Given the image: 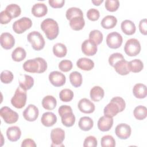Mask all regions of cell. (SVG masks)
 <instances>
[{
  "instance_id": "obj_1",
  "label": "cell",
  "mask_w": 147,
  "mask_h": 147,
  "mask_svg": "<svg viewBox=\"0 0 147 147\" xmlns=\"http://www.w3.org/2000/svg\"><path fill=\"white\" fill-rule=\"evenodd\" d=\"M126 107V103L124 99L119 96L113 98L110 102L105 107L103 113L105 115L114 117L118 113L124 110Z\"/></svg>"
},
{
  "instance_id": "obj_2",
  "label": "cell",
  "mask_w": 147,
  "mask_h": 147,
  "mask_svg": "<svg viewBox=\"0 0 147 147\" xmlns=\"http://www.w3.org/2000/svg\"><path fill=\"white\" fill-rule=\"evenodd\" d=\"M23 69L30 73H43L47 69V63L43 58L36 57L25 61Z\"/></svg>"
},
{
  "instance_id": "obj_3",
  "label": "cell",
  "mask_w": 147,
  "mask_h": 147,
  "mask_svg": "<svg viewBox=\"0 0 147 147\" xmlns=\"http://www.w3.org/2000/svg\"><path fill=\"white\" fill-rule=\"evenodd\" d=\"M40 26L48 40H53L57 37L59 32V25L53 19L48 18L44 20Z\"/></svg>"
},
{
  "instance_id": "obj_4",
  "label": "cell",
  "mask_w": 147,
  "mask_h": 147,
  "mask_svg": "<svg viewBox=\"0 0 147 147\" xmlns=\"http://www.w3.org/2000/svg\"><path fill=\"white\" fill-rule=\"evenodd\" d=\"M27 39L35 51H40L45 46V40L42 35L37 31L30 32L27 36Z\"/></svg>"
},
{
  "instance_id": "obj_5",
  "label": "cell",
  "mask_w": 147,
  "mask_h": 147,
  "mask_svg": "<svg viewBox=\"0 0 147 147\" xmlns=\"http://www.w3.org/2000/svg\"><path fill=\"white\" fill-rule=\"evenodd\" d=\"M26 91L19 86L11 99V103L17 109H22L26 104Z\"/></svg>"
},
{
  "instance_id": "obj_6",
  "label": "cell",
  "mask_w": 147,
  "mask_h": 147,
  "mask_svg": "<svg viewBox=\"0 0 147 147\" xmlns=\"http://www.w3.org/2000/svg\"><path fill=\"white\" fill-rule=\"evenodd\" d=\"M124 51L129 56H136L141 51V44L136 38H130L127 40L124 46Z\"/></svg>"
},
{
  "instance_id": "obj_7",
  "label": "cell",
  "mask_w": 147,
  "mask_h": 147,
  "mask_svg": "<svg viewBox=\"0 0 147 147\" xmlns=\"http://www.w3.org/2000/svg\"><path fill=\"white\" fill-rule=\"evenodd\" d=\"M32 20L28 17H22L16 21L13 24V30L17 34H21L31 28Z\"/></svg>"
},
{
  "instance_id": "obj_8",
  "label": "cell",
  "mask_w": 147,
  "mask_h": 147,
  "mask_svg": "<svg viewBox=\"0 0 147 147\" xmlns=\"http://www.w3.org/2000/svg\"><path fill=\"white\" fill-rule=\"evenodd\" d=\"M0 115L4 121L8 124L16 123L18 119V113L7 106L2 107L1 109Z\"/></svg>"
},
{
  "instance_id": "obj_9",
  "label": "cell",
  "mask_w": 147,
  "mask_h": 147,
  "mask_svg": "<svg viewBox=\"0 0 147 147\" xmlns=\"http://www.w3.org/2000/svg\"><path fill=\"white\" fill-rule=\"evenodd\" d=\"M123 41V38L121 34L117 32H113L109 33L106 37V44L111 49H117L119 48Z\"/></svg>"
},
{
  "instance_id": "obj_10",
  "label": "cell",
  "mask_w": 147,
  "mask_h": 147,
  "mask_svg": "<svg viewBox=\"0 0 147 147\" xmlns=\"http://www.w3.org/2000/svg\"><path fill=\"white\" fill-rule=\"evenodd\" d=\"M52 146H64L63 141L65 138V132L62 129L57 127L52 129L51 132Z\"/></svg>"
},
{
  "instance_id": "obj_11",
  "label": "cell",
  "mask_w": 147,
  "mask_h": 147,
  "mask_svg": "<svg viewBox=\"0 0 147 147\" xmlns=\"http://www.w3.org/2000/svg\"><path fill=\"white\" fill-rule=\"evenodd\" d=\"M51 83L55 87H61L63 86L66 81L65 75L57 71L51 72L48 76Z\"/></svg>"
},
{
  "instance_id": "obj_12",
  "label": "cell",
  "mask_w": 147,
  "mask_h": 147,
  "mask_svg": "<svg viewBox=\"0 0 147 147\" xmlns=\"http://www.w3.org/2000/svg\"><path fill=\"white\" fill-rule=\"evenodd\" d=\"M38 114L39 111L38 108L32 104H29L22 113L25 119L30 122L36 121L38 117Z\"/></svg>"
},
{
  "instance_id": "obj_13",
  "label": "cell",
  "mask_w": 147,
  "mask_h": 147,
  "mask_svg": "<svg viewBox=\"0 0 147 147\" xmlns=\"http://www.w3.org/2000/svg\"><path fill=\"white\" fill-rule=\"evenodd\" d=\"M131 127L126 123L118 124L115 129L116 136L122 140L127 139L131 135Z\"/></svg>"
},
{
  "instance_id": "obj_14",
  "label": "cell",
  "mask_w": 147,
  "mask_h": 147,
  "mask_svg": "<svg viewBox=\"0 0 147 147\" xmlns=\"http://www.w3.org/2000/svg\"><path fill=\"white\" fill-rule=\"evenodd\" d=\"M82 51L86 56H90L95 55L97 52V45L90 39L85 40L82 44Z\"/></svg>"
},
{
  "instance_id": "obj_15",
  "label": "cell",
  "mask_w": 147,
  "mask_h": 147,
  "mask_svg": "<svg viewBox=\"0 0 147 147\" xmlns=\"http://www.w3.org/2000/svg\"><path fill=\"white\" fill-rule=\"evenodd\" d=\"M0 42L1 45L3 49H10L15 44V39L11 34L5 32L2 33L1 35Z\"/></svg>"
},
{
  "instance_id": "obj_16",
  "label": "cell",
  "mask_w": 147,
  "mask_h": 147,
  "mask_svg": "<svg viewBox=\"0 0 147 147\" xmlns=\"http://www.w3.org/2000/svg\"><path fill=\"white\" fill-rule=\"evenodd\" d=\"M78 106L81 112L86 114L93 113L95 109L94 104L87 98L81 99L78 103Z\"/></svg>"
},
{
  "instance_id": "obj_17",
  "label": "cell",
  "mask_w": 147,
  "mask_h": 147,
  "mask_svg": "<svg viewBox=\"0 0 147 147\" xmlns=\"http://www.w3.org/2000/svg\"><path fill=\"white\" fill-rule=\"evenodd\" d=\"M98 127L102 131H107L111 129L113 125V118L106 115L99 118L98 121Z\"/></svg>"
},
{
  "instance_id": "obj_18",
  "label": "cell",
  "mask_w": 147,
  "mask_h": 147,
  "mask_svg": "<svg viewBox=\"0 0 147 147\" xmlns=\"http://www.w3.org/2000/svg\"><path fill=\"white\" fill-rule=\"evenodd\" d=\"M41 122L46 127H51L54 125L57 122L56 115L52 112H45L41 117Z\"/></svg>"
},
{
  "instance_id": "obj_19",
  "label": "cell",
  "mask_w": 147,
  "mask_h": 147,
  "mask_svg": "<svg viewBox=\"0 0 147 147\" xmlns=\"http://www.w3.org/2000/svg\"><path fill=\"white\" fill-rule=\"evenodd\" d=\"M6 136L9 141L11 142H16L18 141L21 137V129L17 126L9 127L6 130Z\"/></svg>"
},
{
  "instance_id": "obj_20",
  "label": "cell",
  "mask_w": 147,
  "mask_h": 147,
  "mask_svg": "<svg viewBox=\"0 0 147 147\" xmlns=\"http://www.w3.org/2000/svg\"><path fill=\"white\" fill-rule=\"evenodd\" d=\"M48 12L47 5L43 3H35L32 8V13L36 17H42L45 16Z\"/></svg>"
},
{
  "instance_id": "obj_21",
  "label": "cell",
  "mask_w": 147,
  "mask_h": 147,
  "mask_svg": "<svg viewBox=\"0 0 147 147\" xmlns=\"http://www.w3.org/2000/svg\"><path fill=\"white\" fill-rule=\"evenodd\" d=\"M128 63L129 62L124 59L117 61L113 67L118 74L121 75H126L130 72L128 67Z\"/></svg>"
},
{
  "instance_id": "obj_22",
  "label": "cell",
  "mask_w": 147,
  "mask_h": 147,
  "mask_svg": "<svg viewBox=\"0 0 147 147\" xmlns=\"http://www.w3.org/2000/svg\"><path fill=\"white\" fill-rule=\"evenodd\" d=\"M76 65L80 69L84 71H90L94 67V62L90 59L82 57L78 60Z\"/></svg>"
},
{
  "instance_id": "obj_23",
  "label": "cell",
  "mask_w": 147,
  "mask_h": 147,
  "mask_svg": "<svg viewBox=\"0 0 147 147\" xmlns=\"http://www.w3.org/2000/svg\"><path fill=\"white\" fill-rule=\"evenodd\" d=\"M133 94L137 98H145L147 95L146 86L142 83L136 84L133 88Z\"/></svg>"
},
{
  "instance_id": "obj_24",
  "label": "cell",
  "mask_w": 147,
  "mask_h": 147,
  "mask_svg": "<svg viewBox=\"0 0 147 147\" xmlns=\"http://www.w3.org/2000/svg\"><path fill=\"white\" fill-rule=\"evenodd\" d=\"M122 31L126 35H132L136 30V27L133 22L129 20L123 21L121 25Z\"/></svg>"
},
{
  "instance_id": "obj_25",
  "label": "cell",
  "mask_w": 147,
  "mask_h": 147,
  "mask_svg": "<svg viewBox=\"0 0 147 147\" xmlns=\"http://www.w3.org/2000/svg\"><path fill=\"white\" fill-rule=\"evenodd\" d=\"M90 98L94 102H99L105 95L104 90L100 86H94L90 90Z\"/></svg>"
},
{
  "instance_id": "obj_26",
  "label": "cell",
  "mask_w": 147,
  "mask_h": 147,
  "mask_svg": "<svg viewBox=\"0 0 147 147\" xmlns=\"http://www.w3.org/2000/svg\"><path fill=\"white\" fill-rule=\"evenodd\" d=\"M63 125L66 127L72 126L75 122V117L72 111H67L60 115Z\"/></svg>"
},
{
  "instance_id": "obj_27",
  "label": "cell",
  "mask_w": 147,
  "mask_h": 147,
  "mask_svg": "<svg viewBox=\"0 0 147 147\" xmlns=\"http://www.w3.org/2000/svg\"><path fill=\"white\" fill-rule=\"evenodd\" d=\"M85 25L83 17H76L69 20V26L74 30H80Z\"/></svg>"
},
{
  "instance_id": "obj_28",
  "label": "cell",
  "mask_w": 147,
  "mask_h": 147,
  "mask_svg": "<svg viewBox=\"0 0 147 147\" xmlns=\"http://www.w3.org/2000/svg\"><path fill=\"white\" fill-rule=\"evenodd\" d=\"M117 23V19L114 16L107 15L105 16L101 21L102 26L107 29H112L115 27Z\"/></svg>"
},
{
  "instance_id": "obj_29",
  "label": "cell",
  "mask_w": 147,
  "mask_h": 147,
  "mask_svg": "<svg viewBox=\"0 0 147 147\" xmlns=\"http://www.w3.org/2000/svg\"><path fill=\"white\" fill-rule=\"evenodd\" d=\"M78 125L81 130L83 131H88L92 128L94 126V121L89 117H83L80 118Z\"/></svg>"
},
{
  "instance_id": "obj_30",
  "label": "cell",
  "mask_w": 147,
  "mask_h": 147,
  "mask_svg": "<svg viewBox=\"0 0 147 147\" xmlns=\"http://www.w3.org/2000/svg\"><path fill=\"white\" fill-rule=\"evenodd\" d=\"M57 105L56 98L52 95H47L42 100V107L48 110L54 109Z\"/></svg>"
},
{
  "instance_id": "obj_31",
  "label": "cell",
  "mask_w": 147,
  "mask_h": 147,
  "mask_svg": "<svg viewBox=\"0 0 147 147\" xmlns=\"http://www.w3.org/2000/svg\"><path fill=\"white\" fill-rule=\"evenodd\" d=\"M5 10L9 14L12 19L18 17L21 13V7H20V6L15 3L8 5L6 7Z\"/></svg>"
},
{
  "instance_id": "obj_32",
  "label": "cell",
  "mask_w": 147,
  "mask_h": 147,
  "mask_svg": "<svg viewBox=\"0 0 147 147\" xmlns=\"http://www.w3.org/2000/svg\"><path fill=\"white\" fill-rule=\"evenodd\" d=\"M128 67L130 71L134 73H137L142 70L144 64L140 59H134L128 63Z\"/></svg>"
},
{
  "instance_id": "obj_33",
  "label": "cell",
  "mask_w": 147,
  "mask_h": 147,
  "mask_svg": "<svg viewBox=\"0 0 147 147\" xmlns=\"http://www.w3.org/2000/svg\"><path fill=\"white\" fill-rule=\"evenodd\" d=\"M53 53L57 57H63L67 55V47L62 43H56L53 47Z\"/></svg>"
},
{
  "instance_id": "obj_34",
  "label": "cell",
  "mask_w": 147,
  "mask_h": 147,
  "mask_svg": "<svg viewBox=\"0 0 147 147\" xmlns=\"http://www.w3.org/2000/svg\"><path fill=\"white\" fill-rule=\"evenodd\" d=\"M26 53L25 50L22 47L16 48L11 53L12 59L17 62L22 61L26 57Z\"/></svg>"
},
{
  "instance_id": "obj_35",
  "label": "cell",
  "mask_w": 147,
  "mask_h": 147,
  "mask_svg": "<svg viewBox=\"0 0 147 147\" xmlns=\"http://www.w3.org/2000/svg\"><path fill=\"white\" fill-rule=\"evenodd\" d=\"M69 81L74 87H79L82 84V76L78 71L72 72L69 75Z\"/></svg>"
},
{
  "instance_id": "obj_36",
  "label": "cell",
  "mask_w": 147,
  "mask_h": 147,
  "mask_svg": "<svg viewBox=\"0 0 147 147\" xmlns=\"http://www.w3.org/2000/svg\"><path fill=\"white\" fill-rule=\"evenodd\" d=\"M34 84L33 78L28 75H24V79L22 80L19 81V86L25 90H30Z\"/></svg>"
},
{
  "instance_id": "obj_37",
  "label": "cell",
  "mask_w": 147,
  "mask_h": 147,
  "mask_svg": "<svg viewBox=\"0 0 147 147\" xmlns=\"http://www.w3.org/2000/svg\"><path fill=\"white\" fill-rule=\"evenodd\" d=\"M134 117L138 120H143L147 116V109L145 106L140 105L135 107L133 111Z\"/></svg>"
},
{
  "instance_id": "obj_38",
  "label": "cell",
  "mask_w": 147,
  "mask_h": 147,
  "mask_svg": "<svg viewBox=\"0 0 147 147\" xmlns=\"http://www.w3.org/2000/svg\"><path fill=\"white\" fill-rule=\"evenodd\" d=\"M65 16L68 20H70L72 18L76 17H83V13L80 9L76 7H72L67 9Z\"/></svg>"
},
{
  "instance_id": "obj_39",
  "label": "cell",
  "mask_w": 147,
  "mask_h": 147,
  "mask_svg": "<svg viewBox=\"0 0 147 147\" xmlns=\"http://www.w3.org/2000/svg\"><path fill=\"white\" fill-rule=\"evenodd\" d=\"M103 38V34L99 30H93L89 34V39L95 42L97 45L102 42Z\"/></svg>"
},
{
  "instance_id": "obj_40",
  "label": "cell",
  "mask_w": 147,
  "mask_h": 147,
  "mask_svg": "<svg viewBox=\"0 0 147 147\" xmlns=\"http://www.w3.org/2000/svg\"><path fill=\"white\" fill-rule=\"evenodd\" d=\"M59 98L60 100L64 102H68L72 100L74 98L73 91L68 88L62 90L59 93Z\"/></svg>"
},
{
  "instance_id": "obj_41",
  "label": "cell",
  "mask_w": 147,
  "mask_h": 147,
  "mask_svg": "<svg viewBox=\"0 0 147 147\" xmlns=\"http://www.w3.org/2000/svg\"><path fill=\"white\" fill-rule=\"evenodd\" d=\"M100 144L102 147H114L115 146V140L112 136L106 135L101 138Z\"/></svg>"
},
{
  "instance_id": "obj_42",
  "label": "cell",
  "mask_w": 147,
  "mask_h": 147,
  "mask_svg": "<svg viewBox=\"0 0 147 147\" xmlns=\"http://www.w3.org/2000/svg\"><path fill=\"white\" fill-rule=\"evenodd\" d=\"M105 8L107 10L114 12L117 10L119 6V2L118 0H106L105 4Z\"/></svg>"
},
{
  "instance_id": "obj_43",
  "label": "cell",
  "mask_w": 147,
  "mask_h": 147,
  "mask_svg": "<svg viewBox=\"0 0 147 147\" xmlns=\"http://www.w3.org/2000/svg\"><path fill=\"white\" fill-rule=\"evenodd\" d=\"M13 73L9 70H4L1 74V81L5 84L11 83L13 79Z\"/></svg>"
},
{
  "instance_id": "obj_44",
  "label": "cell",
  "mask_w": 147,
  "mask_h": 147,
  "mask_svg": "<svg viewBox=\"0 0 147 147\" xmlns=\"http://www.w3.org/2000/svg\"><path fill=\"white\" fill-rule=\"evenodd\" d=\"M72 63L69 60H63L59 64V68L63 72H67L72 68Z\"/></svg>"
},
{
  "instance_id": "obj_45",
  "label": "cell",
  "mask_w": 147,
  "mask_h": 147,
  "mask_svg": "<svg viewBox=\"0 0 147 147\" xmlns=\"http://www.w3.org/2000/svg\"><path fill=\"white\" fill-rule=\"evenodd\" d=\"M99 16H100V13L99 10L94 8L90 9L87 12V18L89 20L92 21H95L98 20L99 18Z\"/></svg>"
},
{
  "instance_id": "obj_46",
  "label": "cell",
  "mask_w": 147,
  "mask_h": 147,
  "mask_svg": "<svg viewBox=\"0 0 147 147\" xmlns=\"http://www.w3.org/2000/svg\"><path fill=\"white\" fill-rule=\"evenodd\" d=\"M122 59H124V57L122 55V54H121L120 53L116 52V53H114L111 54L109 56L108 61H109V64L111 66L114 67V65L117 61H118L121 60H122Z\"/></svg>"
},
{
  "instance_id": "obj_47",
  "label": "cell",
  "mask_w": 147,
  "mask_h": 147,
  "mask_svg": "<svg viewBox=\"0 0 147 147\" xmlns=\"http://www.w3.org/2000/svg\"><path fill=\"white\" fill-rule=\"evenodd\" d=\"M98 141L96 138L92 136L87 137L83 143V146L84 147H95L97 146Z\"/></svg>"
},
{
  "instance_id": "obj_48",
  "label": "cell",
  "mask_w": 147,
  "mask_h": 147,
  "mask_svg": "<svg viewBox=\"0 0 147 147\" xmlns=\"http://www.w3.org/2000/svg\"><path fill=\"white\" fill-rule=\"evenodd\" d=\"M11 17L5 11L3 10L0 13V22L1 24H7L11 21Z\"/></svg>"
},
{
  "instance_id": "obj_49",
  "label": "cell",
  "mask_w": 147,
  "mask_h": 147,
  "mask_svg": "<svg viewBox=\"0 0 147 147\" xmlns=\"http://www.w3.org/2000/svg\"><path fill=\"white\" fill-rule=\"evenodd\" d=\"M139 30L141 34L143 35L147 34V22L146 19L144 18L141 20L139 22Z\"/></svg>"
},
{
  "instance_id": "obj_50",
  "label": "cell",
  "mask_w": 147,
  "mask_h": 147,
  "mask_svg": "<svg viewBox=\"0 0 147 147\" xmlns=\"http://www.w3.org/2000/svg\"><path fill=\"white\" fill-rule=\"evenodd\" d=\"M49 5L53 8H61L65 3L64 0H49L48 1Z\"/></svg>"
},
{
  "instance_id": "obj_51",
  "label": "cell",
  "mask_w": 147,
  "mask_h": 147,
  "mask_svg": "<svg viewBox=\"0 0 147 147\" xmlns=\"http://www.w3.org/2000/svg\"><path fill=\"white\" fill-rule=\"evenodd\" d=\"M22 147H36V144L34 140H33L31 138H26L22 141L21 144Z\"/></svg>"
},
{
  "instance_id": "obj_52",
  "label": "cell",
  "mask_w": 147,
  "mask_h": 147,
  "mask_svg": "<svg viewBox=\"0 0 147 147\" xmlns=\"http://www.w3.org/2000/svg\"><path fill=\"white\" fill-rule=\"evenodd\" d=\"M91 2L94 5L99 6L103 2V0H92Z\"/></svg>"
}]
</instances>
